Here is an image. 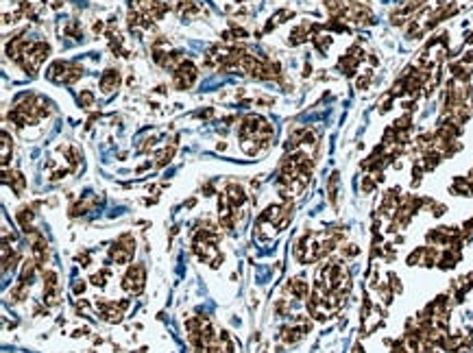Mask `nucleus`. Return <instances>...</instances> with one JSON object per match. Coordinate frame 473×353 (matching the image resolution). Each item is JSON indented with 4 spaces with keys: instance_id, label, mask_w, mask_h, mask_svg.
<instances>
[{
    "instance_id": "1",
    "label": "nucleus",
    "mask_w": 473,
    "mask_h": 353,
    "mask_svg": "<svg viewBox=\"0 0 473 353\" xmlns=\"http://www.w3.org/2000/svg\"><path fill=\"white\" fill-rule=\"evenodd\" d=\"M46 77L53 81V83L72 85V83H77V81L83 77V68H81V65H77V63H70V61H55L46 70Z\"/></svg>"
},
{
    "instance_id": "2",
    "label": "nucleus",
    "mask_w": 473,
    "mask_h": 353,
    "mask_svg": "<svg viewBox=\"0 0 473 353\" xmlns=\"http://www.w3.org/2000/svg\"><path fill=\"white\" fill-rule=\"evenodd\" d=\"M48 55H50V46H48V44L46 42H35L33 48L26 53V57L20 61L22 70H24L26 75H35V72L42 68V63L46 61Z\"/></svg>"
},
{
    "instance_id": "3",
    "label": "nucleus",
    "mask_w": 473,
    "mask_h": 353,
    "mask_svg": "<svg viewBox=\"0 0 473 353\" xmlns=\"http://www.w3.org/2000/svg\"><path fill=\"white\" fill-rule=\"evenodd\" d=\"M135 253V240L131 233H122L118 240L114 242V246L109 249V260L116 264H129L133 260Z\"/></svg>"
},
{
    "instance_id": "4",
    "label": "nucleus",
    "mask_w": 473,
    "mask_h": 353,
    "mask_svg": "<svg viewBox=\"0 0 473 353\" xmlns=\"http://www.w3.org/2000/svg\"><path fill=\"white\" fill-rule=\"evenodd\" d=\"M196 79H199V70H196V65L190 59L181 61L172 72V85L177 87V90H190L196 83Z\"/></svg>"
},
{
    "instance_id": "5",
    "label": "nucleus",
    "mask_w": 473,
    "mask_h": 353,
    "mask_svg": "<svg viewBox=\"0 0 473 353\" xmlns=\"http://www.w3.org/2000/svg\"><path fill=\"white\" fill-rule=\"evenodd\" d=\"M144 281H147V270H144L142 264H133V266H129L125 277H122V288L131 297H137L144 290Z\"/></svg>"
},
{
    "instance_id": "6",
    "label": "nucleus",
    "mask_w": 473,
    "mask_h": 353,
    "mask_svg": "<svg viewBox=\"0 0 473 353\" xmlns=\"http://www.w3.org/2000/svg\"><path fill=\"white\" fill-rule=\"evenodd\" d=\"M225 194L229 198V205H231V211L234 209H244L246 205V192L242 186H238V183H229L227 188H225Z\"/></svg>"
},
{
    "instance_id": "7",
    "label": "nucleus",
    "mask_w": 473,
    "mask_h": 353,
    "mask_svg": "<svg viewBox=\"0 0 473 353\" xmlns=\"http://www.w3.org/2000/svg\"><path fill=\"white\" fill-rule=\"evenodd\" d=\"M120 81H122L120 72L114 70V68H109V70H105V75L100 77V90H103V94H112L114 90H118Z\"/></svg>"
},
{
    "instance_id": "8",
    "label": "nucleus",
    "mask_w": 473,
    "mask_h": 353,
    "mask_svg": "<svg viewBox=\"0 0 473 353\" xmlns=\"http://www.w3.org/2000/svg\"><path fill=\"white\" fill-rule=\"evenodd\" d=\"M286 290L293 294L295 299H308L310 297V284L305 281V279H301V277L290 279V281L286 284Z\"/></svg>"
},
{
    "instance_id": "9",
    "label": "nucleus",
    "mask_w": 473,
    "mask_h": 353,
    "mask_svg": "<svg viewBox=\"0 0 473 353\" xmlns=\"http://www.w3.org/2000/svg\"><path fill=\"white\" fill-rule=\"evenodd\" d=\"M462 260V253L456 251V249H445V251H441V257H439V266L441 270H452L458 262Z\"/></svg>"
},
{
    "instance_id": "10",
    "label": "nucleus",
    "mask_w": 473,
    "mask_h": 353,
    "mask_svg": "<svg viewBox=\"0 0 473 353\" xmlns=\"http://www.w3.org/2000/svg\"><path fill=\"white\" fill-rule=\"evenodd\" d=\"M5 183H9L11 190L16 192L18 196L24 194V190H26V176H22L20 172H9V170H5Z\"/></svg>"
},
{
    "instance_id": "11",
    "label": "nucleus",
    "mask_w": 473,
    "mask_h": 353,
    "mask_svg": "<svg viewBox=\"0 0 473 353\" xmlns=\"http://www.w3.org/2000/svg\"><path fill=\"white\" fill-rule=\"evenodd\" d=\"M38 264H35V260H26L24 264H22V273H20V281L18 284H24L31 288V284L35 281V273H38Z\"/></svg>"
},
{
    "instance_id": "12",
    "label": "nucleus",
    "mask_w": 473,
    "mask_h": 353,
    "mask_svg": "<svg viewBox=\"0 0 473 353\" xmlns=\"http://www.w3.org/2000/svg\"><path fill=\"white\" fill-rule=\"evenodd\" d=\"M358 65H360V61L358 59H353L351 55H343L340 57V61H338V68L343 70L347 77H353L355 70H358Z\"/></svg>"
},
{
    "instance_id": "13",
    "label": "nucleus",
    "mask_w": 473,
    "mask_h": 353,
    "mask_svg": "<svg viewBox=\"0 0 473 353\" xmlns=\"http://www.w3.org/2000/svg\"><path fill=\"white\" fill-rule=\"evenodd\" d=\"M293 16H295V11H290V9H279V11H277V13H275V16L271 18V22H268V24H266V28H264V31H273L275 26L283 24V22H286V18H293Z\"/></svg>"
},
{
    "instance_id": "14",
    "label": "nucleus",
    "mask_w": 473,
    "mask_h": 353,
    "mask_svg": "<svg viewBox=\"0 0 473 353\" xmlns=\"http://www.w3.org/2000/svg\"><path fill=\"white\" fill-rule=\"evenodd\" d=\"M174 151H177V139H172V144L168 146V149H164L162 153L157 155V161H155V166L157 168H162V166H166L168 161L172 159V155H174Z\"/></svg>"
},
{
    "instance_id": "15",
    "label": "nucleus",
    "mask_w": 473,
    "mask_h": 353,
    "mask_svg": "<svg viewBox=\"0 0 473 353\" xmlns=\"http://www.w3.org/2000/svg\"><path fill=\"white\" fill-rule=\"evenodd\" d=\"M9 297H11V303H22L26 297H28V286H24V284H16L11 288V292H9Z\"/></svg>"
},
{
    "instance_id": "16",
    "label": "nucleus",
    "mask_w": 473,
    "mask_h": 353,
    "mask_svg": "<svg viewBox=\"0 0 473 353\" xmlns=\"http://www.w3.org/2000/svg\"><path fill=\"white\" fill-rule=\"evenodd\" d=\"M312 44L316 46L318 53H325V50L332 46V35H327V33H316L314 38H312Z\"/></svg>"
},
{
    "instance_id": "17",
    "label": "nucleus",
    "mask_w": 473,
    "mask_h": 353,
    "mask_svg": "<svg viewBox=\"0 0 473 353\" xmlns=\"http://www.w3.org/2000/svg\"><path fill=\"white\" fill-rule=\"evenodd\" d=\"M11 151H13V144H11V139H9V133H3V168H5V170H7V166H9Z\"/></svg>"
},
{
    "instance_id": "18",
    "label": "nucleus",
    "mask_w": 473,
    "mask_h": 353,
    "mask_svg": "<svg viewBox=\"0 0 473 353\" xmlns=\"http://www.w3.org/2000/svg\"><path fill=\"white\" fill-rule=\"evenodd\" d=\"M327 196H330V201L336 205V196H338V172H334L330 176V183H327Z\"/></svg>"
},
{
    "instance_id": "19",
    "label": "nucleus",
    "mask_w": 473,
    "mask_h": 353,
    "mask_svg": "<svg viewBox=\"0 0 473 353\" xmlns=\"http://www.w3.org/2000/svg\"><path fill=\"white\" fill-rule=\"evenodd\" d=\"M423 255H425V246H419L408 255L406 262H408V266H421V264H423Z\"/></svg>"
},
{
    "instance_id": "20",
    "label": "nucleus",
    "mask_w": 473,
    "mask_h": 353,
    "mask_svg": "<svg viewBox=\"0 0 473 353\" xmlns=\"http://www.w3.org/2000/svg\"><path fill=\"white\" fill-rule=\"evenodd\" d=\"M109 275H112V270H109V268H103V270H100V273H94L92 277H90V281H92V286H96V288H105V279L109 277Z\"/></svg>"
},
{
    "instance_id": "21",
    "label": "nucleus",
    "mask_w": 473,
    "mask_h": 353,
    "mask_svg": "<svg viewBox=\"0 0 473 353\" xmlns=\"http://www.w3.org/2000/svg\"><path fill=\"white\" fill-rule=\"evenodd\" d=\"M63 33L65 35H70V38H81V24H79L77 20H72V22H68V24L63 26Z\"/></svg>"
},
{
    "instance_id": "22",
    "label": "nucleus",
    "mask_w": 473,
    "mask_h": 353,
    "mask_svg": "<svg viewBox=\"0 0 473 353\" xmlns=\"http://www.w3.org/2000/svg\"><path fill=\"white\" fill-rule=\"evenodd\" d=\"M425 205L430 207V211H432V216H436V218H441L443 214L447 211V207L443 203H434V201H425Z\"/></svg>"
},
{
    "instance_id": "23",
    "label": "nucleus",
    "mask_w": 473,
    "mask_h": 353,
    "mask_svg": "<svg viewBox=\"0 0 473 353\" xmlns=\"http://www.w3.org/2000/svg\"><path fill=\"white\" fill-rule=\"evenodd\" d=\"M371 79H373V72L367 70L365 75L358 77V81H355V87H358V90H367V87L371 85Z\"/></svg>"
},
{
    "instance_id": "24",
    "label": "nucleus",
    "mask_w": 473,
    "mask_h": 353,
    "mask_svg": "<svg viewBox=\"0 0 473 353\" xmlns=\"http://www.w3.org/2000/svg\"><path fill=\"white\" fill-rule=\"evenodd\" d=\"M79 102H81V107H92L94 105V94L90 90H83L81 94H79Z\"/></svg>"
},
{
    "instance_id": "25",
    "label": "nucleus",
    "mask_w": 473,
    "mask_h": 353,
    "mask_svg": "<svg viewBox=\"0 0 473 353\" xmlns=\"http://www.w3.org/2000/svg\"><path fill=\"white\" fill-rule=\"evenodd\" d=\"M340 253H343V257H358L360 246L358 244H345V246H340Z\"/></svg>"
},
{
    "instance_id": "26",
    "label": "nucleus",
    "mask_w": 473,
    "mask_h": 353,
    "mask_svg": "<svg viewBox=\"0 0 473 353\" xmlns=\"http://www.w3.org/2000/svg\"><path fill=\"white\" fill-rule=\"evenodd\" d=\"M388 286L392 288L395 294H402V290H404V286H402V281H399V277L395 273H388Z\"/></svg>"
},
{
    "instance_id": "27",
    "label": "nucleus",
    "mask_w": 473,
    "mask_h": 353,
    "mask_svg": "<svg viewBox=\"0 0 473 353\" xmlns=\"http://www.w3.org/2000/svg\"><path fill=\"white\" fill-rule=\"evenodd\" d=\"M462 238H464V242L473 240V218H471V220H467V223L462 225Z\"/></svg>"
},
{
    "instance_id": "28",
    "label": "nucleus",
    "mask_w": 473,
    "mask_h": 353,
    "mask_svg": "<svg viewBox=\"0 0 473 353\" xmlns=\"http://www.w3.org/2000/svg\"><path fill=\"white\" fill-rule=\"evenodd\" d=\"M375 179H371V176H365V179H362V192H365V194H371V192H373V190H375Z\"/></svg>"
},
{
    "instance_id": "29",
    "label": "nucleus",
    "mask_w": 473,
    "mask_h": 353,
    "mask_svg": "<svg viewBox=\"0 0 473 353\" xmlns=\"http://www.w3.org/2000/svg\"><path fill=\"white\" fill-rule=\"evenodd\" d=\"M390 353H412L408 347H406V342L404 340H397L395 344H392V351Z\"/></svg>"
},
{
    "instance_id": "30",
    "label": "nucleus",
    "mask_w": 473,
    "mask_h": 353,
    "mask_svg": "<svg viewBox=\"0 0 473 353\" xmlns=\"http://www.w3.org/2000/svg\"><path fill=\"white\" fill-rule=\"evenodd\" d=\"M77 262L85 268V266H90V264H92V257H90V253H87V251H83V253H79V255H77Z\"/></svg>"
},
{
    "instance_id": "31",
    "label": "nucleus",
    "mask_w": 473,
    "mask_h": 353,
    "mask_svg": "<svg viewBox=\"0 0 473 353\" xmlns=\"http://www.w3.org/2000/svg\"><path fill=\"white\" fill-rule=\"evenodd\" d=\"M85 288H87V284L83 281V279H79V281H75V286H72V292H75V294H83Z\"/></svg>"
},
{
    "instance_id": "32",
    "label": "nucleus",
    "mask_w": 473,
    "mask_h": 353,
    "mask_svg": "<svg viewBox=\"0 0 473 353\" xmlns=\"http://www.w3.org/2000/svg\"><path fill=\"white\" fill-rule=\"evenodd\" d=\"M92 31H94V33H96V35H98V33H103V31H105V22H100V20H98V22H94V26H92Z\"/></svg>"
},
{
    "instance_id": "33",
    "label": "nucleus",
    "mask_w": 473,
    "mask_h": 353,
    "mask_svg": "<svg viewBox=\"0 0 473 353\" xmlns=\"http://www.w3.org/2000/svg\"><path fill=\"white\" fill-rule=\"evenodd\" d=\"M214 116V109H205V112H199V118H212Z\"/></svg>"
},
{
    "instance_id": "34",
    "label": "nucleus",
    "mask_w": 473,
    "mask_h": 353,
    "mask_svg": "<svg viewBox=\"0 0 473 353\" xmlns=\"http://www.w3.org/2000/svg\"><path fill=\"white\" fill-rule=\"evenodd\" d=\"M310 72H312V65H310V63H305V68H303V77H310Z\"/></svg>"
},
{
    "instance_id": "35",
    "label": "nucleus",
    "mask_w": 473,
    "mask_h": 353,
    "mask_svg": "<svg viewBox=\"0 0 473 353\" xmlns=\"http://www.w3.org/2000/svg\"><path fill=\"white\" fill-rule=\"evenodd\" d=\"M63 3H61V0H53V9H59V7H61Z\"/></svg>"
},
{
    "instance_id": "36",
    "label": "nucleus",
    "mask_w": 473,
    "mask_h": 353,
    "mask_svg": "<svg viewBox=\"0 0 473 353\" xmlns=\"http://www.w3.org/2000/svg\"><path fill=\"white\" fill-rule=\"evenodd\" d=\"M135 353H147V349H140V351H135Z\"/></svg>"
}]
</instances>
